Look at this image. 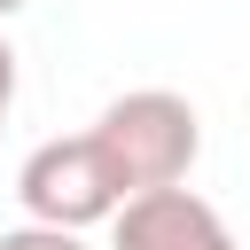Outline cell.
Wrapping results in <instances>:
<instances>
[{"mask_svg": "<svg viewBox=\"0 0 250 250\" xmlns=\"http://www.w3.org/2000/svg\"><path fill=\"white\" fill-rule=\"evenodd\" d=\"M94 141H102L109 172L125 180V195H156V188H188V172L203 156V117L172 86H133L94 117Z\"/></svg>", "mask_w": 250, "mask_h": 250, "instance_id": "1", "label": "cell"}, {"mask_svg": "<svg viewBox=\"0 0 250 250\" xmlns=\"http://www.w3.org/2000/svg\"><path fill=\"white\" fill-rule=\"evenodd\" d=\"M16 203L31 211V227H62V234H78V227L117 219L125 180L109 172V156H102L94 133H62V141H39V148L23 156V172H16Z\"/></svg>", "mask_w": 250, "mask_h": 250, "instance_id": "2", "label": "cell"}, {"mask_svg": "<svg viewBox=\"0 0 250 250\" xmlns=\"http://www.w3.org/2000/svg\"><path fill=\"white\" fill-rule=\"evenodd\" d=\"M109 250H242V242L227 234V219L195 188H156V195H125L117 203Z\"/></svg>", "mask_w": 250, "mask_h": 250, "instance_id": "3", "label": "cell"}, {"mask_svg": "<svg viewBox=\"0 0 250 250\" xmlns=\"http://www.w3.org/2000/svg\"><path fill=\"white\" fill-rule=\"evenodd\" d=\"M0 250H86V234H62V227H31V219H23V227H8V234H0Z\"/></svg>", "mask_w": 250, "mask_h": 250, "instance_id": "4", "label": "cell"}, {"mask_svg": "<svg viewBox=\"0 0 250 250\" xmlns=\"http://www.w3.org/2000/svg\"><path fill=\"white\" fill-rule=\"evenodd\" d=\"M8 102H16V47L0 39V125H8Z\"/></svg>", "mask_w": 250, "mask_h": 250, "instance_id": "5", "label": "cell"}, {"mask_svg": "<svg viewBox=\"0 0 250 250\" xmlns=\"http://www.w3.org/2000/svg\"><path fill=\"white\" fill-rule=\"evenodd\" d=\"M16 8H31V0H0V16H16Z\"/></svg>", "mask_w": 250, "mask_h": 250, "instance_id": "6", "label": "cell"}]
</instances>
